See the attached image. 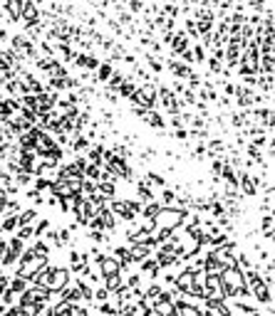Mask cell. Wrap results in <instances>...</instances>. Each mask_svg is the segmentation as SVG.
Here are the masks:
<instances>
[{
  "label": "cell",
  "mask_w": 275,
  "mask_h": 316,
  "mask_svg": "<svg viewBox=\"0 0 275 316\" xmlns=\"http://www.w3.org/2000/svg\"><path fill=\"white\" fill-rule=\"evenodd\" d=\"M221 282H223L226 299H236V296H243L245 299V296H250L243 269H238L236 264H233V267H226V269L221 272Z\"/></svg>",
  "instance_id": "obj_1"
},
{
  "label": "cell",
  "mask_w": 275,
  "mask_h": 316,
  "mask_svg": "<svg viewBox=\"0 0 275 316\" xmlns=\"http://www.w3.org/2000/svg\"><path fill=\"white\" fill-rule=\"evenodd\" d=\"M243 274H245V282H248V291H250V296H253L260 306H273V287L263 282L260 272L250 267V269H245Z\"/></svg>",
  "instance_id": "obj_2"
},
{
  "label": "cell",
  "mask_w": 275,
  "mask_h": 316,
  "mask_svg": "<svg viewBox=\"0 0 275 316\" xmlns=\"http://www.w3.org/2000/svg\"><path fill=\"white\" fill-rule=\"evenodd\" d=\"M188 213V207H174V205H161V210L156 213V218H154V223H156V228H164V230H176V228H181L183 223V215Z\"/></svg>",
  "instance_id": "obj_3"
},
{
  "label": "cell",
  "mask_w": 275,
  "mask_h": 316,
  "mask_svg": "<svg viewBox=\"0 0 275 316\" xmlns=\"http://www.w3.org/2000/svg\"><path fill=\"white\" fill-rule=\"evenodd\" d=\"M156 252H154V259L159 262V267L161 269H171L174 267V262H176V240H166V242H161L159 247H154Z\"/></svg>",
  "instance_id": "obj_4"
},
{
  "label": "cell",
  "mask_w": 275,
  "mask_h": 316,
  "mask_svg": "<svg viewBox=\"0 0 275 316\" xmlns=\"http://www.w3.org/2000/svg\"><path fill=\"white\" fill-rule=\"evenodd\" d=\"M23 250H25V242L15 235V237H8V250H5V255L0 259V267L3 269H10V267H15L18 264V259L23 255Z\"/></svg>",
  "instance_id": "obj_5"
},
{
  "label": "cell",
  "mask_w": 275,
  "mask_h": 316,
  "mask_svg": "<svg viewBox=\"0 0 275 316\" xmlns=\"http://www.w3.org/2000/svg\"><path fill=\"white\" fill-rule=\"evenodd\" d=\"M72 213H75V220L82 225V228H87V223H90L92 218H94V205H92L87 198H82V195H75V202H72Z\"/></svg>",
  "instance_id": "obj_6"
},
{
  "label": "cell",
  "mask_w": 275,
  "mask_h": 316,
  "mask_svg": "<svg viewBox=\"0 0 275 316\" xmlns=\"http://www.w3.org/2000/svg\"><path fill=\"white\" fill-rule=\"evenodd\" d=\"M107 205H109V210L114 213V218L122 220V223H129V220L136 218V213L129 207V200H126V198H117V195H114V198L107 200Z\"/></svg>",
  "instance_id": "obj_7"
},
{
  "label": "cell",
  "mask_w": 275,
  "mask_h": 316,
  "mask_svg": "<svg viewBox=\"0 0 275 316\" xmlns=\"http://www.w3.org/2000/svg\"><path fill=\"white\" fill-rule=\"evenodd\" d=\"M70 282H72L70 267H57V264H55V269H52V274H50V279H47V289H50V291H60V289H64Z\"/></svg>",
  "instance_id": "obj_8"
},
{
  "label": "cell",
  "mask_w": 275,
  "mask_h": 316,
  "mask_svg": "<svg viewBox=\"0 0 275 316\" xmlns=\"http://www.w3.org/2000/svg\"><path fill=\"white\" fill-rule=\"evenodd\" d=\"M161 267H159V262L152 257H147V259H142L139 262V274H142V279H149V282H156L159 277H161Z\"/></svg>",
  "instance_id": "obj_9"
},
{
  "label": "cell",
  "mask_w": 275,
  "mask_h": 316,
  "mask_svg": "<svg viewBox=\"0 0 275 316\" xmlns=\"http://www.w3.org/2000/svg\"><path fill=\"white\" fill-rule=\"evenodd\" d=\"M97 272H99L102 277H109V274H117V272H122V267H119V262H117L114 257L104 255V257L97 262Z\"/></svg>",
  "instance_id": "obj_10"
},
{
  "label": "cell",
  "mask_w": 275,
  "mask_h": 316,
  "mask_svg": "<svg viewBox=\"0 0 275 316\" xmlns=\"http://www.w3.org/2000/svg\"><path fill=\"white\" fill-rule=\"evenodd\" d=\"M129 255H131V262H134V264H139L142 259L152 257V255H154V247L144 245V242H134V245H129Z\"/></svg>",
  "instance_id": "obj_11"
},
{
  "label": "cell",
  "mask_w": 275,
  "mask_h": 316,
  "mask_svg": "<svg viewBox=\"0 0 275 316\" xmlns=\"http://www.w3.org/2000/svg\"><path fill=\"white\" fill-rule=\"evenodd\" d=\"M142 121H144V124H149L154 131H159V134H164V131H166V119L159 114V109H149V112L144 114Z\"/></svg>",
  "instance_id": "obj_12"
},
{
  "label": "cell",
  "mask_w": 275,
  "mask_h": 316,
  "mask_svg": "<svg viewBox=\"0 0 275 316\" xmlns=\"http://www.w3.org/2000/svg\"><path fill=\"white\" fill-rule=\"evenodd\" d=\"M273 225H275L273 213H265V215H263V220H260V235H263L265 245H273V237H275Z\"/></svg>",
  "instance_id": "obj_13"
},
{
  "label": "cell",
  "mask_w": 275,
  "mask_h": 316,
  "mask_svg": "<svg viewBox=\"0 0 275 316\" xmlns=\"http://www.w3.org/2000/svg\"><path fill=\"white\" fill-rule=\"evenodd\" d=\"M94 188H97V193H99L104 200H109V198H114V195H117V183H112V180L99 178V180H94Z\"/></svg>",
  "instance_id": "obj_14"
},
{
  "label": "cell",
  "mask_w": 275,
  "mask_h": 316,
  "mask_svg": "<svg viewBox=\"0 0 275 316\" xmlns=\"http://www.w3.org/2000/svg\"><path fill=\"white\" fill-rule=\"evenodd\" d=\"M166 67L171 69V74H174L176 79H186V77L191 74V64H186V62H181V59H169Z\"/></svg>",
  "instance_id": "obj_15"
},
{
  "label": "cell",
  "mask_w": 275,
  "mask_h": 316,
  "mask_svg": "<svg viewBox=\"0 0 275 316\" xmlns=\"http://www.w3.org/2000/svg\"><path fill=\"white\" fill-rule=\"evenodd\" d=\"M134 193H136V198L142 202H149V200H156V193H154V188L149 183H144V180H136L134 183Z\"/></svg>",
  "instance_id": "obj_16"
},
{
  "label": "cell",
  "mask_w": 275,
  "mask_h": 316,
  "mask_svg": "<svg viewBox=\"0 0 275 316\" xmlns=\"http://www.w3.org/2000/svg\"><path fill=\"white\" fill-rule=\"evenodd\" d=\"M18 230V215L15 213H3L0 215V235H8V232Z\"/></svg>",
  "instance_id": "obj_17"
},
{
  "label": "cell",
  "mask_w": 275,
  "mask_h": 316,
  "mask_svg": "<svg viewBox=\"0 0 275 316\" xmlns=\"http://www.w3.org/2000/svg\"><path fill=\"white\" fill-rule=\"evenodd\" d=\"M72 245H75V237H72V232L67 230V228L57 230V235H55V245H52V247H57V250H70Z\"/></svg>",
  "instance_id": "obj_18"
},
{
  "label": "cell",
  "mask_w": 275,
  "mask_h": 316,
  "mask_svg": "<svg viewBox=\"0 0 275 316\" xmlns=\"http://www.w3.org/2000/svg\"><path fill=\"white\" fill-rule=\"evenodd\" d=\"M169 45H171V52L179 57L183 50H188V35H186V32H174V37H171Z\"/></svg>",
  "instance_id": "obj_19"
},
{
  "label": "cell",
  "mask_w": 275,
  "mask_h": 316,
  "mask_svg": "<svg viewBox=\"0 0 275 316\" xmlns=\"http://www.w3.org/2000/svg\"><path fill=\"white\" fill-rule=\"evenodd\" d=\"M223 269H226V267H223V264H221V262H218L211 252H206V255H203V272H206V274H221Z\"/></svg>",
  "instance_id": "obj_20"
},
{
  "label": "cell",
  "mask_w": 275,
  "mask_h": 316,
  "mask_svg": "<svg viewBox=\"0 0 275 316\" xmlns=\"http://www.w3.org/2000/svg\"><path fill=\"white\" fill-rule=\"evenodd\" d=\"M15 215H18V225H32L37 220V207H20Z\"/></svg>",
  "instance_id": "obj_21"
},
{
  "label": "cell",
  "mask_w": 275,
  "mask_h": 316,
  "mask_svg": "<svg viewBox=\"0 0 275 316\" xmlns=\"http://www.w3.org/2000/svg\"><path fill=\"white\" fill-rule=\"evenodd\" d=\"M75 62H77V67H82V69H87V72H94V69H97V64H99V59L94 57V55H90V52H87V55H85V52H82V55H77Z\"/></svg>",
  "instance_id": "obj_22"
},
{
  "label": "cell",
  "mask_w": 275,
  "mask_h": 316,
  "mask_svg": "<svg viewBox=\"0 0 275 316\" xmlns=\"http://www.w3.org/2000/svg\"><path fill=\"white\" fill-rule=\"evenodd\" d=\"M102 287L109 289V291H117L119 287H124V274H122V272H117V274L102 277Z\"/></svg>",
  "instance_id": "obj_23"
},
{
  "label": "cell",
  "mask_w": 275,
  "mask_h": 316,
  "mask_svg": "<svg viewBox=\"0 0 275 316\" xmlns=\"http://www.w3.org/2000/svg\"><path fill=\"white\" fill-rule=\"evenodd\" d=\"M154 311L159 316H174V311H176L174 299H159V301L154 304Z\"/></svg>",
  "instance_id": "obj_24"
},
{
  "label": "cell",
  "mask_w": 275,
  "mask_h": 316,
  "mask_svg": "<svg viewBox=\"0 0 275 316\" xmlns=\"http://www.w3.org/2000/svg\"><path fill=\"white\" fill-rule=\"evenodd\" d=\"M3 10H5V15H8V20H10V23H20V8H18V3H15V0H5Z\"/></svg>",
  "instance_id": "obj_25"
},
{
  "label": "cell",
  "mask_w": 275,
  "mask_h": 316,
  "mask_svg": "<svg viewBox=\"0 0 275 316\" xmlns=\"http://www.w3.org/2000/svg\"><path fill=\"white\" fill-rule=\"evenodd\" d=\"M144 183H149L152 188H164V185H166V178L156 171H147L144 173Z\"/></svg>",
  "instance_id": "obj_26"
},
{
  "label": "cell",
  "mask_w": 275,
  "mask_h": 316,
  "mask_svg": "<svg viewBox=\"0 0 275 316\" xmlns=\"http://www.w3.org/2000/svg\"><path fill=\"white\" fill-rule=\"evenodd\" d=\"M112 72H114L112 62H104V64L99 62V64H97V74H94V77H97V82H107V79L112 77Z\"/></svg>",
  "instance_id": "obj_27"
},
{
  "label": "cell",
  "mask_w": 275,
  "mask_h": 316,
  "mask_svg": "<svg viewBox=\"0 0 275 316\" xmlns=\"http://www.w3.org/2000/svg\"><path fill=\"white\" fill-rule=\"evenodd\" d=\"M32 178H35V175H32V173H28L25 168H20V171L13 175V180H15V183H18L20 188H28V185L32 183Z\"/></svg>",
  "instance_id": "obj_28"
},
{
  "label": "cell",
  "mask_w": 275,
  "mask_h": 316,
  "mask_svg": "<svg viewBox=\"0 0 275 316\" xmlns=\"http://www.w3.org/2000/svg\"><path fill=\"white\" fill-rule=\"evenodd\" d=\"M8 289L10 291H15V294H23L25 289H28V279H20V277H10V282H8Z\"/></svg>",
  "instance_id": "obj_29"
},
{
  "label": "cell",
  "mask_w": 275,
  "mask_h": 316,
  "mask_svg": "<svg viewBox=\"0 0 275 316\" xmlns=\"http://www.w3.org/2000/svg\"><path fill=\"white\" fill-rule=\"evenodd\" d=\"M161 210V202L159 200H149V202H144L142 205V213L139 215H147V218H156V213Z\"/></svg>",
  "instance_id": "obj_30"
},
{
  "label": "cell",
  "mask_w": 275,
  "mask_h": 316,
  "mask_svg": "<svg viewBox=\"0 0 275 316\" xmlns=\"http://www.w3.org/2000/svg\"><path fill=\"white\" fill-rule=\"evenodd\" d=\"M174 200H176V190L169 188V185H164V188H161V195H159V202H161V205H174Z\"/></svg>",
  "instance_id": "obj_31"
},
{
  "label": "cell",
  "mask_w": 275,
  "mask_h": 316,
  "mask_svg": "<svg viewBox=\"0 0 275 316\" xmlns=\"http://www.w3.org/2000/svg\"><path fill=\"white\" fill-rule=\"evenodd\" d=\"M52 223H50V218H37L35 223H32V232H35V237H42V232L47 230Z\"/></svg>",
  "instance_id": "obj_32"
},
{
  "label": "cell",
  "mask_w": 275,
  "mask_h": 316,
  "mask_svg": "<svg viewBox=\"0 0 275 316\" xmlns=\"http://www.w3.org/2000/svg\"><path fill=\"white\" fill-rule=\"evenodd\" d=\"M85 178L99 180V178H102V166H99V163H87V166H85Z\"/></svg>",
  "instance_id": "obj_33"
},
{
  "label": "cell",
  "mask_w": 275,
  "mask_h": 316,
  "mask_svg": "<svg viewBox=\"0 0 275 316\" xmlns=\"http://www.w3.org/2000/svg\"><path fill=\"white\" fill-rule=\"evenodd\" d=\"M233 264H236L238 269H243V272L253 267V262H250V257H248V252H241V250L236 252V262H233Z\"/></svg>",
  "instance_id": "obj_34"
},
{
  "label": "cell",
  "mask_w": 275,
  "mask_h": 316,
  "mask_svg": "<svg viewBox=\"0 0 275 316\" xmlns=\"http://www.w3.org/2000/svg\"><path fill=\"white\" fill-rule=\"evenodd\" d=\"M124 287L142 289V274H139V272H129V274H126V279H124Z\"/></svg>",
  "instance_id": "obj_35"
},
{
  "label": "cell",
  "mask_w": 275,
  "mask_h": 316,
  "mask_svg": "<svg viewBox=\"0 0 275 316\" xmlns=\"http://www.w3.org/2000/svg\"><path fill=\"white\" fill-rule=\"evenodd\" d=\"M15 235L23 240V242H30V240H35V232H32V225H18V230H15Z\"/></svg>",
  "instance_id": "obj_36"
},
{
  "label": "cell",
  "mask_w": 275,
  "mask_h": 316,
  "mask_svg": "<svg viewBox=\"0 0 275 316\" xmlns=\"http://www.w3.org/2000/svg\"><path fill=\"white\" fill-rule=\"evenodd\" d=\"M136 223H139V228L147 232H154L156 230V223H154V218H147V215H136Z\"/></svg>",
  "instance_id": "obj_37"
},
{
  "label": "cell",
  "mask_w": 275,
  "mask_h": 316,
  "mask_svg": "<svg viewBox=\"0 0 275 316\" xmlns=\"http://www.w3.org/2000/svg\"><path fill=\"white\" fill-rule=\"evenodd\" d=\"M144 59H147V64L152 67L154 74H161V72H164V62H159L154 55H144Z\"/></svg>",
  "instance_id": "obj_38"
},
{
  "label": "cell",
  "mask_w": 275,
  "mask_h": 316,
  "mask_svg": "<svg viewBox=\"0 0 275 316\" xmlns=\"http://www.w3.org/2000/svg\"><path fill=\"white\" fill-rule=\"evenodd\" d=\"M191 55H193V64H203V59H206L203 45H196V47H191Z\"/></svg>",
  "instance_id": "obj_39"
},
{
  "label": "cell",
  "mask_w": 275,
  "mask_h": 316,
  "mask_svg": "<svg viewBox=\"0 0 275 316\" xmlns=\"http://www.w3.org/2000/svg\"><path fill=\"white\" fill-rule=\"evenodd\" d=\"M209 72H211V74H221V72H223V59H218V57L209 59Z\"/></svg>",
  "instance_id": "obj_40"
},
{
  "label": "cell",
  "mask_w": 275,
  "mask_h": 316,
  "mask_svg": "<svg viewBox=\"0 0 275 316\" xmlns=\"http://www.w3.org/2000/svg\"><path fill=\"white\" fill-rule=\"evenodd\" d=\"M20 309H23V314L25 316H37L42 306H40V304H20Z\"/></svg>",
  "instance_id": "obj_41"
},
{
  "label": "cell",
  "mask_w": 275,
  "mask_h": 316,
  "mask_svg": "<svg viewBox=\"0 0 275 316\" xmlns=\"http://www.w3.org/2000/svg\"><path fill=\"white\" fill-rule=\"evenodd\" d=\"M0 316H25V314H23L20 304H13V306H8V309H5V311H3Z\"/></svg>",
  "instance_id": "obj_42"
},
{
  "label": "cell",
  "mask_w": 275,
  "mask_h": 316,
  "mask_svg": "<svg viewBox=\"0 0 275 316\" xmlns=\"http://www.w3.org/2000/svg\"><path fill=\"white\" fill-rule=\"evenodd\" d=\"M174 139H179L181 144H186V141H188V129H186V126H179V129L174 131Z\"/></svg>",
  "instance_id": "obj_43"
},
{
  "label": "cell",
  "mask_w": 275,
  "mask_h": 316,
  "mask_svg": "<svg viewBox=\"0 0 275 316\" xmlns=\"http://www.w3.org/2000/svg\"><path fill=\"white\" fill-rule=\"evenodd\" d=\"M221 166H223V158H214L211 161V175H221Z\"/></svg>",
  "instance_id": "obj_44"
},
{
  "label": "cell",
  "mask_w": 275,
  "mask_h": 316,
  "mask_svg": "<svg viewBox=\"0 0 275 316\" xmlns=\"http://www.w3.org/2000/svg\"><path fill=\"white\" fill-rule=\"evenodd\" d=\"M142 8H144V0H129V10L131 13H142Z\"/></svg>",
  "instance_id": "obj_45"
},
{
  "label": "cell",
  "mask_w": 275,
  "mask_h": 316,
  "mask_svg": "<svg viewBox=\"0 0 275 316\" xmlns=\"http://www.w3.org/2000/svg\"><path fill=\"white\" fill-rule=\"evenodd\" d=\"M221 86H223V91H226L228 96H233V94H236V84H233V82H221Z\"/></svg>",
  "instance_id": "obj_46"
},
{
  "label": "cell",
  "mask_w": 275,
  "mask_h": 316,
  "mask_svg": "<svg viewBox=\"0 0 275 316\" xmlns=\"http://www.w3.org/2000/svg\"><path fill=\"white\" fill-rule=\"evenodd\" d=\"M248 316H263V311H260V309H253V311H250Z\"/></svg>",
  "instance_id": "obj_47"
},
{
  "label": "cell",
  "mask_w": 275,
  "mask_h": 316,
  "mask_svg": "<svg viewBox=\"0 0 275 316\" xmlns=\"http://www.w3.org/2000/svg\"><path fill=\"white\" fill-rule=\"evenodd\" d=\"M3 40H8V32H5V30H0V42H3Z\"/></svg>",
  "instance_id": "obj_48"
},
{
  "label": "cell",
  "mask_w": 275,
  "mask_h": 316,
  "mask_svg": "<svg viewBox=\"0 0 275 316\" xmlns=\"http://www.w3.org/2000/svg\"><path fill=\"white\" fill-rule=\"evenodd\" d=\"M3 205H5V202H0V215H3Z\"/></svg>",
  "instance_id": "obj_49"
},
{
  "label": "cell",
  "mask_w": 275,
  "mask_h": 316,
  "mask_svg": "<svg viewBox=\"0 0 275 316\" xmlns=\"http://www.w3.org/2000/svg\"><path fill=\"white\" fill-rule=\"evenodd\" d=\"M97 316H107V314H97Z\"/></svg>",
  "instance_id": "obj_50"
},
{
  "label": "cell",
  "mask_w": 275,
  "mask_h": 316,
  "mask_svg": "<svg viewBox=\"0 0 275 316\" xmlns=\"http://www.w3.org/2000/svg\"><path fill=\"white\" fill-rule=\"evenodd\" d=\"M47 3H55V0H47Z\"/></svg>",
  "instance_id": "obj_51"
},
{
  "label": "cell",
  "mask_w": 275,
  "mask_h": 316,
  "mask_svg": "<svg viewBox=\"0 0 275 316\" xmlns=\"http://www.w3.org/2000/svg\"><path fill=\"white\" fill-rule=\"evenodd\" d=\"M144 3H149V0H144Z\"/></svg>",
  "instance_id": "obj_52"
},
{
  "label": "cell",
  "mask_w": 275,
  "mask_h": 316,
  "mask_svg": "<svg viewBox=\"0 0 275 316\" xmlns=\"http://www.w3.org/2000/svg\"><path fill=\"white\" fill-rule=\"evenodd\" d=\"M0 272H3V267H0Z\"/></svg>",
  "instance_id": "obj_53"
}]
</instances>
